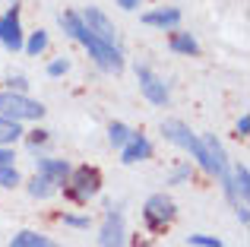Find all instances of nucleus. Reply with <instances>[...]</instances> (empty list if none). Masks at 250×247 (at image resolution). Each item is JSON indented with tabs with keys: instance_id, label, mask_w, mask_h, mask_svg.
I'll use <instances>...</instances> for the list:
<instances>
[{
	"instance_id": "2",
	"label": "nucleus",
	"mask_w": 250,
	"mask_h": 247,
	"mask_svg": "<svg viewBox=\"0 0 250 247\" xmlns=\"http://www.w3.org/2000/svg\"><path fill=\"white\" fill-rule=\"evenodd\" d=\"M162 133H165V140H171L174 146L187 149L190 159H196V165H200L206 174H212V162H209L206 146H203V140H200V136H196L184 121H165V124H162Z\"/></svg>"
},
{
	"instance_id": "18",
	"label": "nucleus",
	"mask_w": 250,
	"mask_h": 247,
	"mask_svg": "<svg viewBox=\"0 0 250 247\" xmlns=\"http://www.w3.org/2000/svg\"><path fill=\"white\" fill-rule=\"evenodd\" d=\"M133 133H136V130H130L127 124H121V121H114V124L108 127V140H111V146H114V149H121Z\"/></svg>"
},
{
	"instance_id": "28",
	"label": "nucleus",
	"mask_w": 250,
	"mask_h": 247,
	"mask_svg": "<svg viewBox=\"0 0 250 247\" xmlns=\"http://www.w3.org/2000/svg\"><path fill=\"white\" fill-rule=\"evenodd\" d=\"M238 219H241V225H247V209L244 206H238Z\"/></svg>"
},
{
	"instance_id": "12",
	"label": "nucleus",
	"mask_w": 250,
	"mask_h": 247,
	"mask_svg": "<svg viewBox=\"0 0 250 247\" xmlns=\"http://www.w3.org/2000/svg\"><path fill=\"white\" fill-rule=\"evenodd\" d=\"M35 168H38V174L51 178L54 184H63V178L70 174V162L67 159H35Z\"/></svg>"
},
{
	"instance_id": "16",
	"label": "nucleus",
	"mask_w": 250,
	"mask_h": 247,
	"mask_svg": "<svg viewBox=\"0 0 250 247\" xmlns=\"http://www.w3.org/2000/svg\"><path fill=\"white\" fill-rule=\"evenodd\" d=\"M54 190H57V184L51 178H44V174H35V178L29 181V193H32V197H38V200H48Z\"/></svg>"
},
{
	"instance_id": "21",
	"label": "nucleus",
	"mask_w": 250,
	"mask_h": 247,
	"mask_svg": "<svg viewBox=\"0 0 250 247\" xmlns=\"http://www.w3.org/2000/svg\"><path fill=\"white\" fill-rule=\"evenodd\" d=\"M187 244L190 247H222V241L212 235H187Z\"/></svg>"
},
{
	"instance_id": "7",
	"label": "nucleus",
	"mask_w": 250,
	"mask_h": 247,
	"mask_svg": "<svg viewBox=\"0 0 250 247\" xmlns=\"http://www.w3.org/2000/svg\"><path fill=\"white\" fill-rule=\"evenodd\" d=\"M127 244V225H124V212L121 209H108L98 235V247H124Z\"/></svg>"
},
{
	"instance_id": "1",
	"label": "nucleus",
	"mask_w": 250,
	"mask_h": 247,
	"mask_svg": "<svg viewBox=\"0 0 250 247\" xmlns=\"http://www.w3.org/2000/svg\"><path fill=\"white\" fill-rule=\"evenodd\" d=\"M57 22H61L63 35H70L73 41H80L83 48L89 51V57L104 70V73H121V70H124V54H121V48H117V44H111V41L95 38V35H92V32L83 25L80 13H61V16H57Z\"/></svg>"
},
{
	"instance_id": "6",
	"label": "nucleus",
	"mask_w": 250,
	"mask_h": 247,
	"mask_svg": "<svg viewBox=\"0 0 250 247\" xmlns=\"http://www.w3.org/2000/svg\"><path fill=\"white\" fill-rule=\"evenodd\" d=\"M136 82H140V92L146 95V102H152V105H168L171 92H168V82L162 80L159 73H152L149 67H136Z\"/></svg>"
},
{
	"instance_id": "27",
	"label": "nucleus",
	"mask_w": 250,
	"mask_h": 247,
	"mask_svg": "<svg viewBox=\"0 0 250 247\" xmlns=\"http://www.w3.org/2000/svg\"><path fill=\"white\" fill-rule=\"evenodd\" d=\"M10 82H13V89H16V92H25V86H29V82H25L22 76H13Z\"/></svg>"
},
{
	"instance_id": "14",
	"label": "nucleus",
	"mask_w": 250,
	"mask_h": 247,
	"mask_svg": "<svg viewBox=\"0 0 250 247\" xmlns=\"http://www.w3.org/2000/svg\"><path fill=\"white\" fill-rule=\"evenodd\" d=\"M10 247H57L54 241H51L48 235H38V231H19V235H13Z\"/></svg>"
},
{
	"instance_id": "19",
	"label": "nucleus",
	"mask_w": 250,
	"mask_h": 247,
	"mask_svg": "<svg viewBox=\"0 0 250 247\" xmlns=\"http://www.w3.org/2000/svg\"><path fill=\"white\" fill-rule=\"evenodd\" d=\"M22 48H25V51H29V54H32V57H38V54H42V51H44V48H48V32H44V29H38V32H32V35H29V41H22Z\"/></svg>"
},
{
	"instance_id": "20",
	"label": "nucleus",
	"mask_w": 250,
	"mask_h": 247,
	"mask_svg": "<svg viewBox=\"0 0 250 247\" xmlns=\"http://www.w3.org/2000/svg\"><path fill=\"white\" fill-rule=\"evenodd\" d=\"M22 184V178H19L16 165H3L0 168V187H6V190H13V187Z\"/></svg>"
},
{
	"instance_id": "17",
	"label": "nucleus",
	"mask_w": 250,
	"mask_h": 247,
	"mask_svg": "<svg viewBox=\"0 0 250 247\" xmlns=\"http://www.w3.org/2000/svg\"><path fill=\"white\" fill-rule=\"evenodd\" d=\"M231 187H234V197H238V200H247V193H250V171H247V165H238V168H234Z\"/></svg>"
},
{
	"instance_id": "26",
	"label": "nucleus",
	"mask_w": 250,
	"mask_h": 247,
	"mask_svg": "<svg viewBox=\"0 0 250 247\" xmlns=\"http://www.w3.org/2000/svg\"><path fill=\"white\" fill-rule=\"evenodd\" d=\"M247 130H250V118H247V114H241V121H238V133H241V136H247Z\"/></svg>"
},
{
	"instance_id": "24",
	"label": "nucleus",
	"mask_w": 250,
	"mask_h": 247,
	"mask_svg": "<svg viewBox=\"0 0 250 247\" xmlns=\"http://www.w3.org/2000/svg\"><path fill=\"white\" fill-rule=\"evenodd\" d=\"M3 165H16V152L10 146H0V168Z\"/></svg>"
},
{
	"instance_id": "5",
	"label": "nucleus",
	"mask_w": 250,
	"mask_h": 247,
	"mask_svg": "<svg viewBox=\"0 0 250 247\" xmlns=\"http://www.w3.org/2000/svg\"><path fill=\"white\" fill-rule=\"evenodd\" d=\"M174 216H177V206L165 193H152V197L143 203V219H146V225L152 231H165L168 225L174 222Z\"/></svg>"
},
{
	"instance_id": "8",
	"label": "nucleus",
	"mask_w": 250,
	"mask_h": 247,
	"mask_svg": "<svg viewBox=\"0 0 250 247\" xmlns=\"http://www.w3.org/2000/svg\"><path fill=\"white\" fill-rule=\"evenodd\" d=\"M80 19H83V25H85V29H89L95 38L117 44V29H114V22H111V19L104 16L98 6H89V10H83V13H80Z\"/></svg>"
},
{
	"instance_id": "13",
	"label": "nucleus",
	"mask_w": 250,
	"mask_h": 247,
	"mask_svg": "<svg viewBox=\"0 0 250 247\" xmlns=\"http://www.w3.org/2000/svg\"><path fill=\"white\" fill-rule=\"evenodd\" d=\"M171 51L174 54H184V57H196L200 54V41H196L190 32H171Z\"/></svg>"
},
{
	"instance_id": "4",
	"label": "nucleus",
	"mask_w": 250,
	"mask_h": 247,
	"mask_svg": "<svg viewBox=\"0 0 250 247\" xmlns=\"http://www.w3.org/2000/svg\"><path fill=\"white\" fill-rule=\"evenodd\" d=\"M0 114L13 121H42L44 105L29 99L25 92H0Z\"/></svg>"
},
{
	"instance_id": "15",
	"label": "nucleus",
	"mask_w": 250,
	"mask_h": 247,
	"mask_svg": "<svg viewBox=\"0 0 250 247\" xmlns=\"http://www.w3.org/2000/svg\"><path fill=\"white\" fill-rule=\"evenodd\" d=\"M19 136H22V127H19V121L3 118V114H0V146H13Z\"/></svg>"
},
{
	"instance_id": "9",
	"label": "nucleus",
	"mask_w": 250,
	"mask_h": 247,
	"mask_svg": "<svg viewBox=\"0 0 250 247\" xmlns=\"http://www.w3.org/2000/svg\"><path fill=\"white\" fill-rule=\"evenodd\" d=\"M22 22H19V6L6 10L0 16V44L6 51H22Z\"/></svg>"
},
{
	"instance_id": "23",
	"label": "nucleus",
	"mask_w": 250,
	"mask_h": 247,
	"mask_svg": "<svg viewBox=\"0 0 250 247\" xmlns=\"http://www.w3.org/2000/svg\"><path fill=\"white\" fill-rule=\"evenodd\" d=\"M63 225H70V228H89V216H63Z\"/></svg>"
},
{
	"instance_id": "25",
	"label": "nucleus",
	"mask_w": 250,
	"mask_h": 247,
	"mask_svg": "<svg viewBox=\"0 0 250 247\" xmlns=\"http://www.w3.org/2000/svg\"><path fill=\"white\" fill-rule=\"evenodd\" d=\"M187 178H190V165H181L174 174H171V181H168V184H184Z\"/></svg>"
},
{
	"instance_id": "10",
	"label": "nucleus",
	"mask_w": 250,
	"mask_h": 247,
	"mask_svg": "<svg viewBox=\"0 0 250 247\" xmlns=\"http://www.w3.org/2000/svg\"><path fill=\"white\" fill-rule=\"evenodd\" d=\"M146 159H152V143L143 133H133L121 146V162L124 165H136V162H146Z\"/></svg>"
},
{
	"instance_id": "3",
	"label": "nucleus",
	"mask_w": 250,
	"mask_h": 247,
	"mask_svg": "<svg viewBox=\"0 0 250 247\" xmlns=\"http://www.w3.org/2000/svg\"><path fill=\"white\" fill-rule=\"evenodd\" d=\"M63 184H67V193L76 200V203H89V200L102 190V174H98V168L80 165V168H70V174L63 178Z\"/></svg>"
},
{
	"instance_id": "11",
	"label": "nucleus",
	"mask_w": 250,
	"mask_h": 247,
	"mask_svg": "<svg viewBox=\"0 0 250 247\" xmlns=\"http://www.w3.org/2000/svg\"><path fill=\"white\" fill-rule=\"evenodd\" d=\"M143 22L146 25H152V29H177L181 25V10L177 6H162V10H149V13H143Z\"/></svg>"
},
{
	"instance_id": "22",
	"label": "nucleus",
	"mask_w": 250,
	"mask_h": 247,
	"mask_svg": "<svg viewBox=\"0 0 250 247\" xmlns=\"http://www.w3.org/2000/svg\"><path fill=\"white\" fill-rule=\"evenodd\" d=\"M67 70H70V61H67V57H57V61L48 63V76H63Z\"/></svg>"
}]
</instances>
